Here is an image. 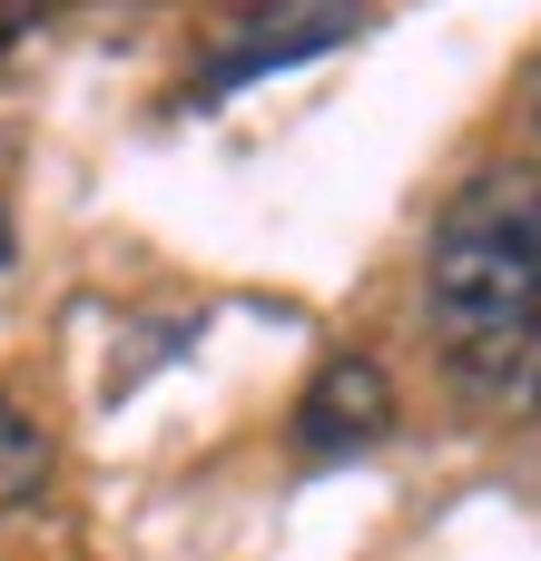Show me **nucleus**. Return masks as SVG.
Returning <instances> with one entry per match:
<instances>
[{"label":"nucleus","mask_w":541,"mask_h":561,"mask_svg":"<svg viewBox=\"0 0 541 561\" xmlns=\"http://www.w3.org/2000/svg\"><path fill=\"white\" fill-rule=\"evenodd\" d=\"M424 306H434V335L541 316V187H473L434 227Z\"/></svg>","instance_id":"f257e3e1"},{"label":"nucleus","mask_w":541,"mask_h":561,"mask_svg":"<svg viewBox=\"0 0 541 561\" xmlns=\"http://www.w3.org/2000/svg\"><path fill=\"white\" fill-rule=\"evenodd\" d=\"M444 365H453V394L522 424L541 414V316H503V325H463L444 335Z\"/></svg>","instance_id":"f03ea898"},{"label":"nucleus","mask_w":541,"mask_h":561,"mask_svg":"<svg viewBox=\"0 0 541 561\" xmlns=\"http://www.w3.org/2000/svg\"><path fill=\"white\" fill-rule=\"evenodd\" d=\"M384 424H394V375L375 355H325L306 404H296V444L306 454H365V444H384Z\"/></svg>","instance_id":"7ed1b4c3"},{"label":"nucleus","mask_w":541,"mask_h":561,"mask_svg":"<svg viewBox=\"0 0 541 561\" xmlns=\"http://www.w3.org/2000/svg\"><path fill=\"white\" fill-rule=\"evenodd\" d=\"M345 30H355V0H296L286 20L246 30V39L217 59V89H227V79H256V69H286V59H315V49L345 39Z\"/></svg>","instance_id":"20e7f679"},{"label":"nucleus","mask_w":541,"mask_h":561,"mask_svg":"<svg viewBox=\"0 0 541 561\" xmlns=\"http://www.w3.org/2000/svg\"><path fill=\"white\" fill-rule=\"evenodd\" d=\"M39 483H49V434H39V424L0 394V513H20Z\"/></svg>","instance_id":"39448f33"},{"label":"nucleus","mask_w":541,"mask_h":561,"mask_svg":"<svg viewBox=\"0 0 541 561\" xmlns=\"http://www.w3.org/2000/svg\"><path fill=\"white\" fill-rule=\"evenodd\" d=\"M522 128H532V148H541V69H532V99H522Z\"/></svg>","instance_id":"423d86ee"},{"label":"nucleus","mask_w":541,"mask_h":561,"mask_svg":"<svg viewBox=\"0 0 541 561\" xmlns=\"http://www.w3.org/2000/svg\"><path fill=\"white\" fill-rule=\"evenodd\" d=\"M10 20H20V0H0V30H10Z\"/></svg>","instance_id":"0eeeda50"}]
</instances>
